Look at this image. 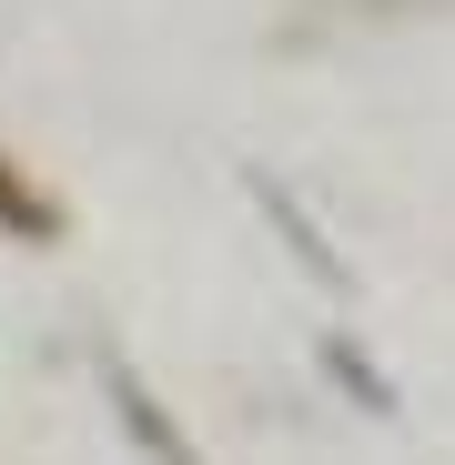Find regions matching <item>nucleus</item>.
Listing matches in <instances>:
<instances>
[{
  "label": "nucleus",
  "instance_id": "nucleus-1",
  "mask_svg": "<svg viewBox=\"0 0 455 465\" xmlns=\"http://www.w3.org/2000/svg\"><path fill=\"white\" fill-rule=\"evenodd\" d=\"M102 384H112V405H122V425H132V445H142L152 465H203V455H193V445L173 435V415H163V405L142 395V374H132L122 354H102Z\"/></svg>",
  "mask_w": 455,
  "mask_h": 465
},
{
  "label": "nucleus",
  "instance_id": "nucleus-2",
  "mask_svg": "<svg viewBox=\"0 0 455 465\" xmlns=\"http://www.w3.org/2000/svg\"><path fill=\"white\" fill-rule=\"evenodd\" d=\"M0 223H21V232H41V243H51V232H61V203L31 193L21 173H0Z\"/></svg>",
  "mask_w": 455,
  "mask_h": 465
},
{
  "label": "nucleus",
  "instance_id": "nucleus-3",
  "mask_svg": "<svg viewBox=\"0 0 455 465\" xmlns=\"http://www.w3.org/2000/svg\"><path fill=\"white\" fill-rule=\"evenodd\" d=\"M324 364H334V374H344V384H354V395H364V405H374V415H385V405H395V384H385V374H374V364H364V354H354V344H344V334H334V344H324Z\"/></svg>",
  "mask_w": 455,
  "mask_h": 465
}]
</instances>
